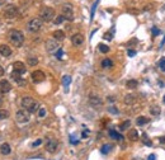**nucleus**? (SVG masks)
<instances>
[{"label":"nucleus","mask_w":165,"mask_h":160,"mask_svg":"<svg viewBox=\"0 0 165 160\" xmlns=\"http://www.w3.org/2000/svg\"><path fill=\"white\" fill-rule=\"evenodd\" d=\"M20 104L23 107V109L28 111L29 113H36L39 109V104L37 100H34L32 97H23L20 100Z\"/></svg>","instance_id":"1"},{"label":"nucleus","mask_w":165,"mask_h":160,"mask_svg":"<svg viewBox=\"0 0 165 160\" xmlns=\"http://www.w3.org/2000/svg\"><path fill=\"white\" fill-rule=\"evenodd\" d=\"M8 39L14 47H20L22 45H23V42H24V34L18 29H13V31L9 32Z\"/></svg>","instance_id":"2"},{"label":"nucleus","mask_w":165,"mask_h":160,"mask_svg":"<svg viewBox=\"0 0 165 160\" xmlns=\"http://www.w3.org/2000/svg\"><path fill=\"white\" fill-rule=\"evenodd\" d=\"M55 18V9L51 6H45L39 12V19L42 22H51Z\"/></svg>","instance_id":"3"},{"label":"nucleus","mask_w":165,"mask_h":160,"mask_svg":"<svg viewBox=\"0 0 165 160\" xmlns=\"http://www.w3.org/2000/svg\"><path fill=\"white\" fill-rule=\"evenodd\" d=\"M41 28H42V20L39 18H33L27 24V29L32 32V33H37V32L41 31Z\"/></svg>","instance_id":"4"},{"label":"nucleus","mask_w":165,"mask_h":160,"mask_svg":"<svg viewBox=\"0 0 165 160\" xmlns=\"http://www.w3.org/2000/svg\"><path fill=\"white\" fill-rule=\"evenodd\" d=\"M3 15L6 19H13V18H15L18 15V8L14 4H8L3 9Z\"/></svg>","instance_id":"5"},{"label":"nucleus","mask_w":165,"mask_h":160,"mask_svg":"<svg viewBox=\"0 0 165 160\" xmlns=\"http://www.w3.org/2000/svg\"><path fill=\"white\" fill-rule=\"evenodd\" d=\"M57 146H58V142L55 137H47L46 141H45V147L46 150L50 152V154H53L55 151L57 150Z\"/></svg>","instance_id":"6"},{"label":"nucleus","mask_w":165,"mask_h":160,"mask_svg":"<svg viewBox=\"0 0 165 160\" xmlns=\"http://www.w3.org/2000/svg\"><path fill=\"white\" fill-rule=\"evenodd\" d=\"M61 12H62V15L66 20H74V10H72V6L70 4H64L61 8Z\"/></svg>","instance_id":"7"},{"label":"nucleus","mask_w":165,"mask_h":160,"mask_svg":"<svg viewBox=\"0 0 165 160\" xmlns=\"http://www.w3.org/2000/svg\"><path fill=\"white\" fill-rule=\"evenodd\" d=\"M15 119L18 123H28L29 122V112L25 109H19L15 113Z\"/></svg>","instance_id":"8"},{"label":"nucleus","mask_w":165,"mask_h":160,"mask_svg":"<svg viewBox=\"0 0 165 160\" xmlns=\"http://www.w3.org/2000/svg\"><path fill=\"white\" fill-rule=\"evenodd\" d=\"M60 50V45H58V41H56L55 38H51L46 42V51L50 53L55 52V51H58Z\"/></svg>","instance_id":"9"},{"label":"nucleus","mask_w":165,"mask_h":160,"mask_svg":"<svg viewBox=\"0 0 165 160\" xmlns=\"http://www.w3.org/2000/svg\"><path fill=\"white\" fill-rule=\"evenodd\" d=\"M89 103L91 107L94 108H100L102 105H103V100H102V98L97 95V94H90L89 95Z\"/></svg>","instance_id":"10"},{"label":"nucleus","mask_w":165,"mask_h":160,"mask_svg":"<svg viewBox=\"0 0 165 160\" xmlns=\"http://www.w3.org/2000/svg\"><path fill=\"white\" fill-rule=\"evenodd\" d=\"M31 78H32V81L34 83V84H38V83H42L43 80L46 79V75H45V72L41 71V70H36V71L32 72Z\"/></svg>","instance_id":"11"},{"label":"nucleus","mask_w":165,"mask_h":160,"mask_svg":"<svg viewBox=\"0 0 165 160\" xmlns=\"http://www.w3.org/2000/svg\"><path fill=\"white\" fill-rule=\"evenodd\" d=\"M10 78H12L14 81L17 83L18 85H20V86H23V85H25L27 84V81H25V79H23L22 78V75L19 74V72H17V71H13L12 74H10Z\"/></svg>","instance_id":"12"},{"label":"nucleus","mask_w":165,"mask_h":160,"mask_svg":"<svg viewBox=\"0 0 165 160\" xmlns=\"http://www.w3.org/2000/svg\"><path fill=\"white\" fill-rule=\"evenodd\" d=\"M13 71H17V72H19L20 75H23V74H25L27 69H25L23 62H20V61H15V62L13 64Z\"/></svg>","instance_id":"13"},{"label":"nucleus","mask_w":165,"mask_h":160,"mask_svg":"<svg viewBox=\"0 0 165 160\" xmlns=\"http://www.w3.org/2000/svg\"><path fill=\"white\" fill-rule=\"evenodd\" d=\"M71 42L74 46H81L84 43V36L81 33H75L71 37Z\"/></svg>","instance_id":"14"},{"label":"nucleus","mask_w":165,"mask_h":160,"mask_svg":"<svg viewBox=\"0 0 165 160\" xmlns=\"http://www.w3.org/2000/svg\"><path fill=\"white\" fill-rule=\"evenodd\" d=\"M0 90H1V93H9L12 90V84H10L8 80L3 79L0 81Z\"/></svg>","instance_id":"15"},{"label":"nucleus","mask_w":165,"mask_h":160,"mask_svg":"<svg viewBox=\"0 0 165 160\" xmlns=\"http://www.w3.org/2000/svg\"><path fill=\"white\" fill-rule=\"evenodd\" d=\"M124 104H128V105H132L135 104L137 102V95L136 94H127V95H124Z\"/></svg>","instance_id":"16"},{"label":"nucleus","mask_w":165,"mask_h":160,"mask_svg":"<svg viewBox=\"0 0 165 160\" xmlns=\"http://www.w3.org/2000/svg\"><path fill=\"white\" fill-rule=\"evenodd\" d=\"M0 55L4 57H9L12 55V48L8 45H0Z\"/></svg>","instance_id":"17"},{"label":"nucleus","mask_w":165,"mask_h":160,"mask_svg":"<svg viewBox=\"0 0 165 160\" xmlns=\"http://www.w3.org/2000/svg\"><path fill=\"white\" fill-rule=\"evenodd\" d=\"M52 37L56 39V41H64L66 36H65V32H64V31L57 29V31H55L53 33H52Z\"/></svg>","instance_id":"18"},{"label":"nucleus","mask_w":165,"mask_h":160,"mask_svg":"<svg viewBox=\"0 0 165 160\" xmlns=\"http://www.w3.org/2000/svg\"><path fill=\"white\" fill-rule=\"evenodd\" d=\"M128 139H130L131 141H137L138 139H140V136H138V131L137 130H130L128 131Z\"/></svg>","instance_id":"19"},{"label":"nucleus","mask_w":165,"mask_h":160,"mask_svg":"<svg viewBox=\"0 0 165 160\" xmlns=\"http://www.w3.org/2000/svg\"><path fill=\"white\" fill-rule=\"evenodd\" d=\"M10 151H12V147H10L9 144L4 142V144L1 145V146H0V152H1L3 155H9Z\"/></svg>","instance_id":"20"},{"label":"nucleus","mask_w":165,"mask_h":160,"mask_svg":"<svg viewBox=\"0 0 165 160\" xmlns=\"http://www.w3.org/2000/svg\"><path fill=\"white\" fill-rule=\"evenodd\" d=\"M70 83H71V76H69V75H64L62 76V85L65 86V92H69V85H70Z\"/></svg>","instance_id":"21"},{"label":"nucleus","mask_w":165,"mask_h":160,"mask_svg":"<svg viewBox=\"0 0 165 160\" xmlns=\"http://www.w3.org/2000/svg\"><path fill=\"white\" fill-rule=\"evenodd\" d=\"M137 85H138V81L137 80H135V79H130L126 83V88L127 89H136Z\"/></svg>","instance_id":"22"},{"label":"nucleus","mask_w":165,"mask_h":160,"mask_svg":"<svg viewBox=\"0 0 165 160\" xmlns=\"http://www.w3.org/2000/svg\"><path fill=\"white\" fill-rule=\"evenodd\" d=\"M146 123H149V118L145 117V116H140V117L136 118V125L137 126H144Z\"/></svg>","instance_id":"23"},{"label":"nucleus","mask_w":165,"mask_h":160,"mask_svg":"<svg viewBox=\"0 0 165 160\" xmlns=\"http://www.w3.org/2000/svg\"><path fill=\"white\" fill-rule=\"evenodd\" d=\"M100 65H102V67L103 69H111L113 66V62H112L111 59H103Z\"/></svg>","instance_id":"24"},{"label":"nucleus","mask_w":165,"mask_h":160,"mask_svg":"<svg viewBox=\"0 0 165 160\" xmlns=\"http://www.w3.org/2000/svg\"><path fill=\"white\" fill-rule=\"evenodd\" d=\"M149 111H150V113H151L152 116H155V117H156V116H159L160 112H161L159 105H151V107L149 108Z\"/></svg>","instance_id":"25"},{"label":"nucleus","mask_w":165,"mask_h":160,"mask_svg":"<svg viewBox=\"0 0 165 160\" xmlns=\"http://www.w3.org/2000/svg\"><path fill=\"white\" fill-rule=\"evenodd\" d=\"M130 126H131V121H130V119H126V121L122 122L119 125V130L121 131H126V130L130 128Z\"/></svg>","instance_id":"26"},{"label":"nucleus","mask_w":165,"mask_h":160,"mask_svg":"<svg viewBox=\"0 0 165 160\" xmlns=\"http://www.w3.org/2000/svg\"><path fill=\"white\" fill-rule=\"evenodd\" d=\"M113 146L111 144H104L103 146L100 147V151H102V154H108L109 151H111V149H112Z\"/></svg>","instance_id":"27"},{"label":"nucleus","mask_w":165,"mask_h":160,"mask_svg":"<svg viewBox=\"0 0 165 160\" xmlns=\"http://www.w3.org/2000/svg\"><path fill=\"white\" fill-rule=\"evenodd\" d=\"M109 135H111L113 139H117V140H119V141H122V140H123V137L121 136L118 132H116L114 130H109Z\"/></svg>","instance_id":"28"},{"label":"nucleus","mask_w":165,"mask_h":160,"mask_svg":"<svg viewBox=\"0 0 165 160\" xmlns=\"http://www.w3.org/2000/svg\"><path fill=\"white\" fill-rule=\"evenodd\" d=\"M98 48H99V51H100L102 53L109 52V47H108L107 45H104V43H99V45H98Z\"/></svg>","instance_id":"29"},{"label":"nucleus","mask_w":165,"mask_h":160,"mask_svg":"<svg viewBox=\"0 0 165 160\" xmlns=\"http://www.w3.org/2000/svg\"><path fill=\"white\" fill-rule=\"evenodd\" d=\"M27 62H28V65H31V66H36V65L38 64V59L37 57H28Z\"/></svg>","instance_id":"30"},{"label":"nucleus","mask_w":165,"mask_h":160,"mask_svg":"<svg viewBox=\"0 0 165 160\" xmlns=\"http://www.w3.org/2000/svg\"><path fill=\"white\" fill-rule=\"evenodd\" d=\"M9 117V112L6 109H0V121L1 119H6Z\"/></svg>","instance_id":"31"},{"label":"nucleus","mask_w":165,"mask_h":160,"mask_svg":"<svg viewBox=\"0 0 165 160\" xmlns=\"http://www.w3.org/2000/svg\"><path fill=\"white\" fill-rule=\"evenodd\" d=\"M64 20H65V18H64V15L61 14V15H57V17H56V19H53V23L56 24V25H58V24H61Z\"/></svg>","instance_id":"32"},{"label":"nucleus","mask_w":165,"mask_h":160,"mask_svg":"<svg viewBox=\"0 0 165 160\" xmlns=\"http://www.w3.org/2000/svg\"><path fill=\"white\" fill-rule=\"evenodd\" d=\"M142 137H144V140H142V141H144V144H145V145H147V146H151V145H152V141L150 140V139H147L146 133H142Z\"/></svg>","instance_id":"33"},{"label":"nucleus","mask_w":165,"mask_h":160,"mask_svg":"<svg viewBox=\"0 0 165 160\" xmlns=\"http://www.w3.org/2000/svg\"><path fill=\"white\" fill-rule=\"evenodd\" d=\"M46 114H47L46 108H39V109H38V117H39V118H43Z\"/></svg>","instance_id":"34"},{"label":"nucleus","mask_w":165,"mask_h":160,"mask_svg":"<svg viewBox=\"0 0 165 160\" xmlns=\"http://www.w3.org/2000/svg\"><path fill=\"white\" fill-rule=\"evenodd\" d=\"M159 67L161 71H165V57H163V59L159 61Z\"/></svg>","instance_id":"35"},{"label":"nucleus","mask_w":165,"mask_h":160,"mask_svg":"<svg viewBox=\"0 0 165 160\" xmlns=\"http://www.w3.org/2000/svg\"><path fill=\"white\" fill-rule=\"evenodd\" d=\"M103 38H104V39H107V41H112V33H109V32H107V33H104Z\"/></svg>","instance_id":"36"},{"label":"nucleus","mask_w":165,"mask_h":160,"mask_svg":"<svg viewBox=\"0 0 165 160\" xmlns=\"http://www.w3.org/2000/svg\"><path fill=\"white\" fill-rule=\"evenodd\" d=\"M108 111L111 112V113H113V114H118V109H117L116 107H109Z\"/></svg>","instance_id":"37"},{"label":"nucleus","mask_w":165,"mask_h":160,"mask_svg":"<svg viewBox=\"0 0 165 160\" xmlns=\"http://www.w3.org/2000/svg\"><path fill=\"white\" fill-rule=\"evenodd\" d=\"M157 34H160V29L156 27H152V36H157Z\"/></svg>","instance_id":"38"},{"label":"nucleus","mask_w":165,"mask_h":160,"mask_svg":"<svg viewBox=\"0 0 165 160\" xmlns=\"http://www.w3.org/2000/svg\"><path fill=\"white\" fill-rule=\"evenodd\" d=\"M41 144H42V140H41V139H38L37 141H34V142L32 144V146H33V147H37V146H39Z\"/></svg>","instance_id":"39"},{"label":"nucleus","mask_w":165,"mask_h":160,"mask_svg":"<svg viewBox=\"0 0 165 160\" xmlns=\"http://www.w3.org/2000/svg\"><path fill=\"white\" fill-rule=\"evenodd\" d=\"M88 136H89V130H84L83 133H81V137H83V139H86Z\"/></svg>","instance_id":"40"},{"label":"nucleus","mask_w":165,"mask_h":160,"mask_svg":"<svg viewBox=\"0 0 165 160\" xmlns=\"http://www.w3.org/2000/svg\"><path fill=\"white\" fill-rule=\"evenodd\" d=\"M62 53H64V51H62V50L60 48V50H58L57 52H56V57H57V59H60V60H61V57H62Z\"/></svg>","instance_id":"41"},{"label":"nucleus","mask_w":165,"mask_h":160,"mask_svg":"<svg viewBox=\"0 0 165 160\" xmlns=\"http://www.w3.org/2000/svg\"><path fill=\"white\" fill-rule=\"evenodd\" d=\"M70 139H71V140H70V142H71L72 145H76V144H78V142H79V141H78V140H76V139H75V137H74V136H72V135L70 136Z\"/></svg>","instance_id":"42"},{"label":"nucleus","mask_w":165,"mask_h":160,"mask_svg":"<svg viewBox=\"0 0 165 160\" xmlns=\"http://www.w3.org/2000/svg\"><path fill=\"white\" fill-rule=\"evenodd\" d=\"M127 53H128V56H135V55H136V51H133V50H128L127 51Z\"/></svg>","instance_id":"43"},{"label":"nucleus","mask_w":165,"mask_h":160,"mask_svg":"<svg viewBox=\"0 0 165 160\" xmlns=\"http://www.w3.org/2000/svg\"><path fill=\"white\" fill-rule=\"evenodd\" d=\"M159 142H160V144H163V145L165 144V135H164V136H160V137H159Z\"/></svg>","instance_id":"44"},{"label":"nucleus","mask_w":165,"mask_h":160,"mask_svg":"<svg viewBox=\"0 0 165 160\" xmlns=\"http://www.w3.org/2000/svg\"><path fill=\"white\" fill-rule=\"evenodd\" d=\"M4 72H5V70H4V67L1 66V65H0V76H3L4 75Z\"/></svg>","instance_id":"45"},{"label":"nucleus","mask_w":165,"mask_h":160,"mask_svg":"<svg viewBox=\"0 0 165 160\" xmlns=\"http://www.w3.org/2000/svg\"><path fill=\"white\" fill-rule=\"evenodd\" d=\"M155 158L156 156L154 155V154H151V155H149V158H147V160H155Z\"/></svg>","instance_id":"46"},{"label":"nucleus","mask_w":165,"mask_h":160,"mask_svg":"<svg viewBox=\"0 0 165 160\" xmlns=\"http://www.w3.org/2000/svg\"><path fill=\"white\" fill-rule=\"evenodd\" d=\"M3 102H4V98H3V95H1V94H0V107H1Z\"/></svg>","instance_id":"47"},{"label":"nucleus","mask_w":165,"mask_h":160,"mask_svg":"<svg viewBox=\"0 0 165 160\" xmlns=\"http://www.w3.org/2000/svg\"><path fill=\"white\" fill-rule=\"evenodd\" d=\"M6 3V0H0V5H4Z\"/></svg>","instance_id":"48"},{"label":"nucleus","mask_w":165,"mask_h":160,"mask_svg":"<svg viewBox=\"0 0 165 160\" xmlns=\"http://www.w3.org/2000/svg\"><path fill=\"white\" fill-rule=\"evenodd\" d=\"M163 102H164V103H165V95H164V98H163Z\"/></svg>","instance_id":"49"}]
</instances>
